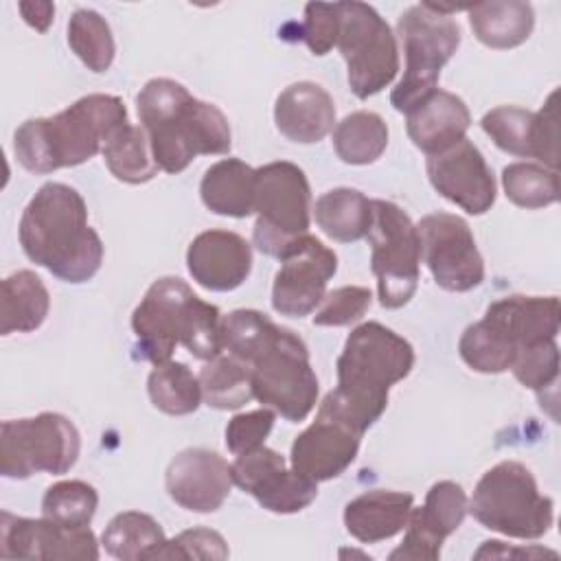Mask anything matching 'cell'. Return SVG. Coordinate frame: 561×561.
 I'll use <instances>...</instances> for the list:
<instances>
[{"instance_id":"1","label":"cell","mask_w":561,"mask_h":561,"mask_svg":"<svg viewBox=\"0 0 561 561\" xmlns=\"http://www.w3.org/2000/svg\"><path fill=\"white\" fill-rule=\"evenodd\" d=\"M224 351L248 364L254 399L289 423L305 421L318 401V377L307 344L256 309H234L221 320Z\"/></svg>"},{"instance_id":"2","label":"cell","mask_w":561,"mask_h":561,"mask_svg":"<svg viewBox=\"0 0 561 561\" xmlns=\"http://www.w3.org/2000/svg\"><path fill=\"white\" fill-rule=\"evenodd\" d=\"M18 234L28 261L66 283L90 280L103 263V241L88 224V206L68 184L39 186L20 217Z\"/></svg>"},{"instance_id":"3","label":"cell","mask_w":561,"mask_h":561,"mask_svg":"<svg viewBox=\"0 0 561 561\" xmlns=\"http://www.w3.org/2000/svg\"><path fill=\"white\" fill-rule=\"evenodd\" d=\"M136 110L153 160L167 173H180L193 158L228 153L232 147L226 114L217 105L195 99L173 79L147 81L136 96Z\"/></svg>"},{"instance_id":"4","label":"cell","mask_w":561,"mask_h":561,"mask_svg":"<svg viewBox=\"0 0 561 561\" xmlns=\"http://www.w3.org/2000/svg\"><path fill=\"white\" fill-rule=\"evenodd\" d=\"M414 366L412 344L379 322L355 327L337 357V386L324 397L362 434L383 414L390 388Z\"/></svg>"},{"instance_id":"5","label":"cell","mask_w":561,"mask_h":561,"mask_svg":"<svg viewBox=\"0 0 561 561\" xmlns=\"http://www.w3.org/2000/svg\"><path fill=\"white\" fill-rule=\"evenodd\" d=\"M127 121L114 94H88L48 118H28L13 134L18 162L31 173L77 167L103 151L107 138Z\"/></svg>"},{"instance_id":"6","label":"cell","mask_w":561,"mask_h":561,"mask_svg":"<svg viewBox=\"0 0 561 561\" xmlns=\"http://www.w3.org/2000/svg\"><path fill=\"white\" fill-rule=\"evenodd\" d=\"M219 309L202 300L182 278L162 276L149 285L131 313L138 351L151 364L171 359L182 344L193 357L208 362L224 351Z\"/></svg>"},{"instance_id":"7","label":"cell","mask_w":561,"mask_h":561,"mask_svg":"<svg viewBox=\"0 0 561 561\" xmlns=\"http://www.w3.org/2000/svg\"><path fill=\"white\" fill-rule=\"evenodd\" d=\"M561 307L557 296H506L491 302L458 342L462 362L484 375L511 368L519 348L557 340Z\"/></svg>"},{"instance_id":"8","label":"cell","mask_w":561,"mask_h":561,"mask_svg":"<svg viewBox=\"0 0 561 561\" xmlns=\"http://www.w3.org/2000/svg\"><path fill=\"white\" fill-rule=\"evenodd\" d=\"M469 513L489 530L515 539H539L554 524V504L522 462L502 460L478 480Z\"/></svg>"},{"instance_id":"9","label":"cell","mask_w":561,"mask_h":561,"mask_svg":"<svg viewBox=\"0 0 561 561\" xmlns=\"http://www.w3.org/2000/svg\"><path fill=\"white\" fill-rule=\"evenodd\" d=\"M397 33L405 55V72L390 92L397 112L412 110L436 90L443 66L460 46V26L454 18L443 15L421 2L401 13Z\"/></svg>"},{"instance_id":"10","label":"cell","mask_w":561,"mask_h":561,"mask_svg":"<svg viewBox=\"0 0 561 561\" xmlns=\"http://www.w3.org/2000/svg\"><path fill=\"white\" fill-rule=\"evenodd\" d=\"M254 213V245L263 254L280 259L298 237L307 234L311 224V188L305 171L287 160L259 167Z\"/></svg>"},{"instance_id":"11","label":"cell","mask_w":561,"mask_h":561,"mask_svg":"<svg viewBox=\"0 0 561 561\" xmlns=\"http://www.w3.org/2000/svg\"><path fill=\"white\" fill-rule=\"evenodd\" d=\"M340 55L357 99L379 94L399 72V46L388 22L366 2H337Z\"/></svg>"},{"instance_id":"12","label":"cell","mask_w":561,"mask_h":561,"mask_svg":"<svg viewBox=\"0 0 561 561\" xmlns=\"http://www.w3.org/2000/svg\"><path fill=\"white\" fill-rule=\"evenodd\" d=\"M79 451V430L64 414L42 412L0 425V473L4 478L24 480L42 471L61 476L75 467Z\"/></svg>"},{"instance_id":"13","label":"cell","mask_w":561,"mask_h":561,"mask_svg":"<svg viewBox=\"0 0 561 561\" xmlns=\"http://www.w3.org/2000/svg\"><path fill=\"white\" fill-rule=\"evenodd\" d=\"M373 224L368 230L370 267L377 278L379 302L399 309L410 302L419 287L421 241L412 219L392 202L370 199Z\"/></svg>"},{"instance_id":"14","label":"cell","mask_w":561,"mask_h":561,"mask_svg":"<svg viewBox=\"0 0 561 561\" xmlns=\"http://www.w3.org/2000/svg\"><path fill=\"white\" fill-rule=\"evenodd\" d=\"M421 256L438 287L471 291L484 280V261L469 224L451 213L425 215L419 226Z\"/></svg>"},{"instance_id":"15","label":"cell","mask_w":561,"mask_h":561,"mask_svg":"<svg viewBox=\"0 0 561 561\" xmlns=\"http://www.w3.org/2000/svg\"><path fill=\"white\" fill-rule=\"evenodd\" d=\"M272 285V307L280 316L302 318L316 311L327 283L337 272V256L309 232L298 237L283 254Z\"/></svg>"},{"instance_id":"16","label":"cell","mask_w":561,"mask_h":561,"mask_svg":"<svg viewBox=\"0 0 561 561\" xmlns=\"http://www.w3.org/2000/svg\"><path fill=\"white\" fill-rule=\"evenodd\" d=\"M232 482L250 493L263 508L280 515L307 508L318 495V482L287 467L285 456L261 445L230 462Z\"/></svg>"},{"instance_id":"17","label":"cell","mask_w":561,"mask_h":561,"mask_svg":"<svg viewBox=\"0 0 561 561\" xmlns=\"http://www.w3.org/2000/svg\"><path fill=\"white\" fill-rule=\"evenodd\" d=\"M359 440L362 432L324 399L316 421L291 443V469L313 482L337 478L355 460Z\"/></svg>"},{"instance_id":"18","label":"cell","mask_w":561,"mask_h":561,"mask_svg":"<svg viewBox=\"0 0 561 561\" xmlns=\"http://www.w3.org/2000/svg\"><path fill=\"white\" fill-rule=\"evenodd\" d=\"M557 90L550 92L539 112L517 105H497L489 110L480 125L484 134L506 153L537 158L543 167L557 171L559 164V127H557Z\"/></svg>"},{"instance_id":"19","label":"cell","mask_w":561,"mask_h":561,"mask_svg":"<svg viewBox=\"0 0 561 561\" xmlns=\"http://www.w3.org/2000/svg\"><path fill=\"white\" fill-rule=\"evenodd\" d=\"M469 513V500L458 482L440 480L432 484L423 506L410 511L405 535L390 561H436L443 541L456 533Z\"/></svg>"},{"instance_id":"20","label":"cell","mask_w":561,"mask_h":561,"mask_svg":"<svg viewBox=\"0 0 561 561\" xmlns=\"http://www.w3.org/2000/svg\"><path fill=\"white\" fill-rule=\"evenodd\" d=\"M99 543L90 526H61L46 517L28 519L2 511L0 557L2 559H99Z\"/></svg>"},{"instance_id":"21","label":"cell","mask_w":561,"mask_h":561,"mask_svg":"<svg viewBox=\"0 0 561 561\" xmlns=\"http://www.w3.org/2000/svg\"><path fill=\"white\" fill-rule=\"evenodd\" d=\"M432 186L469 215H484L495 204L497 186L480 149L465 136L440 153L427 156Z\"/></svg>"},{"instance_id":"22","label":"cell","mask_w":561,"mask_h":561,"mask_svg":"<svg viewBox=\"0 0 561 561\" xmlns=\"http://www.w3.org/2000/svg\"><path fill=\"white\" fill-rule=\"evenodd\" d=\"M232 484L230 465L217 451L202 447L180 451L164 473L169 497L193 513H215L221 508Z\"/></svg>"},{"instance_id":"23","label":"cell","mask_w":561,"mask_h":561,"mask_svg":"<svg viewBox=\"0 0 561 561\" xmlns=\"http://www.w3.org/2000/svg\"><path fill=\"white\" fill-rule=\"evenodd\" d=\"M186 267L197 285L210 291H232L252 272L250 243L230 230L199 232L186 250Z\"/></svg>"},{"instance_id":"24","label":"cell","mask_w":561,"mask_h":561,"mask_svg":"<svg viewBox=\"0 0 561 561\" xmlns=\"http://www.w3.org/2000/svg\"><path fill=\"white\" fill-rule=\"evenodd\" d=\"M274 123L287 140L311 145L333 129L335 103L322 85L313 81H298L276 96Z\"/></svg>"},{"instance_id":"25","label":"cell","mask_w":561,"mask_h":561,"mask_svg":"<svg viewBox=\"0 0 561 561\" xmlns=\"http://www.w3.org/2000/svg\"><path fill=\"white\" fill-rule=\"evenodd\" d=\"M405 116L410 140L427 156L440 153L462 140L471 125V114L465 101L440 88L408 110Z\"/></svg>"},{"instance_id":"26","label":"cell","mask_w":561,"mask_h":561,"mask_svg":"<svg viewBox=\"0 0 561 561\" xmlns=\"http://www.w3.org/2000/svg\"><path fill=\"white\" fill-rule=\"evenodd\" d=\"M414 495L390 489H373L344 508V526L362 543H377L405 530Z\"/></svg>"},{"instance_id":"27","label":"cell","mask_w":561,"mask_h":561,"mask_svg":"<svg viewBox=\"0 0 561 561\" xmlns=\"http://www.w3.org/2000/svg\"><path fill=\"white\" fill-rule=\"evenodd\" d=\"M256 169L239 158H224L210 164L199 182L204 206L224 217H250L254 213Z\"/></svg>"},{"instance_id":"28","label":"cell","mask_w":561,"mask_h":561,"mask_svg":"<svg viewBox=\"0 0 561 561\" xmlns=\"http://www.w3.org/2000/svg\"><path fill=\"white\" fill-rule=\"evenodd\" d=\"M467 11L473 35L497 50L524 44L535 26V11L522 0H491L467 7Z\"/></svg>"},{"instance_id":"29","label":"cell","mask_w":561,"mask_h":561,"mask_svg":"<svg viewBox=\"0 0 561 561\" xmlns=\"http://www.w3.org/2000/svg\"><path fill=\"white\" fill-rule=\"evenodd\" d=\"M50 296L42 278L31 270H20L2 280L0 333H31L48 316Z\"/></svg>"},{"instance_id":"30","label":"cell","mask_w":561,"mask_h":561,"mask_svg":"<svg viewBox=\"0 0 561 561\" xmlns=\"http://www.w3.org/2000/svg\"><path fill=\"white\" fill-rule=\"evenodd\" d=\"M316 224L340 243H353L368 234L373 224V204L357 188H331L316 199Z\"/></svg>"},{"instance_id":"31","label":"cell","mask_w":561,"mask_h":561,"mask_svg":"<svg viewBox=\"0 0 561 561\" xmlns=\"http://www.w3.org/2000/svg\"><path fill=\"white\" fill-rule=\"evenodd\" d=\"M164 541L162 526L140 511H123L114 515L101 535L105 552L121 561L153 559Z\"/></svg>"},{"instance_id":"32","label":"cell","mask_w":561,"mask_h":561,"mask_svg":"<svg viewBox=\"0 0 561 561\" xmlns=\"http://www.w3.org/2000/svg\"><path fill=\"white\" fill-rule=\"evenodd\" d=\"M202 399L215 410H237L254 399L252 375L245 362L230 353H219L217 357L204 362L199 370Z\"/></svg>"},{"instance_id":"33","label":"cell","mask_w":561,"mask_h":561,"mask_svg":"<svg viewBox=\"0 0 561 561\" xmlns=\"http://www.w3.org/2000/svg\"><path fill=\"white\" fill-rule=\"evenodd\" d=\"M388 147L386 121L368 110L344 116L333 129V149L346 164H373Z\"/></svg>"},{"instance_id":"34","label":"cell","mask_w":561,"mask_h":561,"mask_svg":"<svg viewBox=\"0 0 561 561\" xmlns=\"http://www.w3.org/2000/svg\"><path fill=\"white\" fill-rule=\"evenodd\" d=\"M103 160L110 173L127 184H145L158 175L149 138L142 127L121 125L103 147Z\"/></svg>"},{"instance_id":"35","label":"cell","mask_w":561,"mask_h":561,"mask_svg":"<svg viewBox=\"0 0 561 561\" xmlns=\"http://www.w3.org/2000/svg\"><path fill=\"white\" fill-rule=\"evenodd\" d=\"M147 392L151 403L171 416L193 414L202 399L199 377L182 362H162L153 364V370L147 379Z\"/></svg>"},{"instance_id":"36","label":"cell","mask_w":561,"mask_h":561,"mask_svg":"<svg viewBox=\"0 0 561 561\" xmlns=\"http://www.w3.org/2000/svg\"><path fill=\"white\" fill-rule=\"evenodd\" d=\"M68 46L92 72L110 70L116 44L107 20L94 9H79L68 20Z\"/></svg>"},{"instance_id":"37","label":"cell","mask_w":561,"mask_h":561,"mask_svg":"<svg viewBox=\"0 0 561 561\" xmlns=\"http://www.w3.org/2000/svg\"><path fill=\"white\" fill-rule=\"evenodd\" d=\"M506 197L519 208H546L559 199L557 171L535 162H513L502 171Z\"/></svg>"},{"instance_id":"38","label":"cell","mask_w":561,"mask_h":561,"mask_svg":"<svg viewBox=\"0 0 561 561\" xmlns=\"http://www.w3.org/2000/svg\"><path fill=\"white\" fill-rule=\"evenodd\" d=\"M99 506V493L83 480H61L46 489L42 497V517L79 528L90 526Z\"/></svg>"},{"instance_id":"39","label":"cell","mask_w":561,"mask_h":561,"mask_svg":"<svg viewBox=\"0 0 561 561\" xmlns=\"http://www.w3.org/2000/svg\"><path fill=\"white\" fill-rule=\"evenodd\" d=\"M515 379L535 390L539 397L552 388L559 377V346L557 340H543L517 351L511 368Z\"/></svg>"},{"instance_id":"40","label":"cell","mask_w":561,"mask_h":561,"mask_svg":"<svg viewBox=\"0 0 561 561\" xmlns=\"http://www.w3.org/2000/svg\"><path fill=\"white\" fill-rule=\"evenodd\" d=\"M373 302V294L368 287L359 285H344L329 294H324L316 316L313 324L318 327H348L357 322Z\"/></svg>"},{"instance_id":"41","label":"cell","mask_w":561,"mask_h":561,"mask_svg":"<svg viewBox=\"0 0 561 561\" xmlns=\"http://www.w3.org/2000/svg\"><path fill=\"white\" fill-rule=\"evenodd\" d=\"M228 554L226 539L217 530L199 526L167 539L156 550L153 559H228Z\"/></svg>"},{"instance_id":"42","label":"cell","mask_w":561,"mask_h":561,"mask_svg":"<svg viewBox=\"0 0 561 561\" xmlns=\"http://www.w3.org/2000/svg\"><path fill=\"white\" fill-rule=\"evenodd\" d=\"M276 421V412L272 408H259L252 412L234 414L226 425V447L230 454L239 456L252 451L265 443Z\"/></svg>"},{"instance_id":"43","label":"cell","mask_w":561,"mask_h":561,"mask_svg":"<svg viewBox=\"0 0 561 561\" xmlns=\"http://www.w3.org/2000/svg\"><path fill=\"white\" fill-rule=\"evenodd\" d=\"M337 28H340V15H337V2H309L305 7V20L300 24V39L307 44V48L322 57L327 55L335 42H337Z\"/></svg>"},{"instance_id":"44","label":"cell","mask_w":561,"mask_h":561,"mask_svg":"<svg viewBox=\"0 0 561 561\" xmlns=\"http://www.w3.org/2000/svg\"><path fill=\"white\" fill-rule=\"evenodd\" d=\"M557 557L554 550H548V548H511L506 546L504 541H484L476 552H473V559H486V557Z\"/></svg>"},{"instance_id":"45","label":"cell","mask_w":561,"mask_h":561,"mask_svg":"<svg viewBox=\"0 0 561 561\" xmlns=\"http://www.w3.org/2000/svg\"><path fill=\"white\" fill-rule=\"evenodd\" d=\"M18 11L22 13V20L35 28L37 33H46L50 22H53V15H55V4L53 2H18Z\"/></svg>"},{"instance_id":"46","label":"cell","mask_w":561,"mask_h":561,"mask_svg":"<svg viewBox=\"0 0 561 561\" xmlns=\"http://www.w3.org/2000/svg\"><path fill=\"white\" fill-rule=\"evenodd\" d=\"M340 557H362V559H370L366 552H357V550H340Z\"/></svg>"}]
</instances>
